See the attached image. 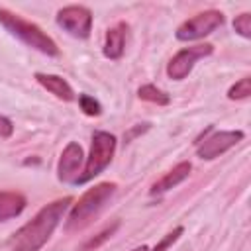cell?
I'll return each mask as SVG.
<instances>
[{"label":"cell","instance_id":"6da1fadb","mask_svg":"<svg viewBox=\"0 0 251 251\" xmlns=\"http://www.w3.org/2000/svg\"><path fill=\"white\" fill-rule=\"evenodd\" d=\"M71 198H61L55 200L47 206H43L33 220H29L25 226H22L8 241L10 251H39L49 237L53 235L55 227L59 226L61 218L65 216V212L71 206Z\"/></svg>","mask_w":251,"mask_h":251},{"label":"cell","instance_id":"7a4b0ae2","mask_svg":"<svg viewBox=\"0 0 251 251\" xmlns=\"http://www.w3.org/2000/svg\"><path fill=\"white\" fill-rule=\"evenodd\" d=\"M0 24L14 35L18 37L22 43H25L27 47L43 53V55H49V57H59V47L57 43L35 24L20 18L18 14L10 12V10H4L0 8Z\"/></svg>","mask_w":251,"mask_h":251},{"label":"cell","instance_id":"3957f363","mask_svg":"<svg viewBox=\"0 0 251 251\" xmlns=\"http://www.w3.org/2000/svg\"><path fill=\"white\" fill-rule=\"evenodd\" d=\"M116 192V184L114 182H100L96 186H92L90 190H86L76 204H73L69 218H67V229H78L84 224H88V220L112 198V194Z\"/></svg>","mask_w":251,"mask_h":251},{"label":"cell","instance_id":"277c9868","mask_svg":"<svg viewBox=\"0 0 251 251\" xmlns=\"http://www.w3.org/2000/svg\"><path fill=\"white\" fill-rule=\"evenodd\" d=\"M116 151V137L108 131H94L92 133V143H90V153L86 157L84 169L80 171V176L76 184H84L98 176L110 163Z\"/></svg>","mask_w":251,"mask_h":251},{"label":"cell","instance_id":"5b68a950","mask_svg":"<svg viewBox=\"0 0 251 251\" xmlns=\"http://www.w3.org/2000/svg\"><path fill=\"white\" fill-rule=\"evenodd\" d=\"M224 24V14L218 10H206L196 14L194 18L186 20L184 24H180L176 27V39L178 41H194V39H202L204 35L212 33L214 29H218Z\"/></svg>","mask_w":251,"mask_h":251},{"label":"cell","instance_id":"8992f818","mask_svg":"<svg viewBox=\"0 0 251 251\" xmlns=\"http://www.w3.org/2000/svg\"><path fill=\"white\" fill-rule=\"evenodd\" d=\"M57 25L73 37L86 39L92 31V12L86 6H65L57 12Z\"/></svg>","mask_w":251,"mask_h":251},{"label":"cell","instance_id":"52a82bcc","mask_svg":"<svg viewBox=\"0 0 251 251\" xmlns=\"http://www.w3.org/2000/svg\"><path fill=\"white\" fill-rule=\"evenodd\" d=\"M214 45L210 43H200V45H192V47H184L182 51H178L167 65V75L173 80H182L188 76V73L192 71L194 63L198 59H204L208 55H212Z\"/></svg>","mask_w":251,"mask_h":251},{"label":"cell","instance_id":"ba28073f","mask_svg":"<svg viewBox=\"0 0 251 251\" xmlns=\"http://www.w3.org/2000/svg\"><path fill=\"white\" fill-rule=\"evenodd\" d=\"M245 137L243 131L235 129V131H214L210 137H206L204 141H200L198 149H196V155L200 159H216L220 155H224L226 151H229L231 147H235L241 139Z\"/></svg>","mask_w":251,"mask_h":251},{"label":"cell","instance_id":"9c48e42d","mask_svg":"<svg viewBox=\"0 0 251 251\" xmlns=\"http://www.w3.org/2000/svg\"><path fill=\"white\" fill-rule=\"evenodd\" d=\"M82 147L76 143V141H71L63 153H61V159H59V165H57V176L59 180L63 182H71V184H76L78 176H80V167H82Z\"/></svg>","mask_w":251,"mask_h":251},{"label":"cell","instance_id":"30bf717a","mask_svg":"<svg viewBox=\"0 0 251 251\" xmlns=\"http://www.w3.org/2000/svg\"><path fill=\"white\" fill-rule=\"evenodd\" d=\"M126 37H127V25L120 22L118 25L110 27L106 31V41H104V55L112 61L120 59L126 49Z\"/></svg>","mask_w":251,"mask_h":251},{"label":"cell","instance_id":"8fae6325","mask_svg":"<svg viewBox=\"0 0 251 251\" xmlns=\"http://www.w3.org/2000/svg\"><path fill=\"white\" fill-rule=\"evenodd\" d=\"M35 80L45 90H49L51 94H55L59 100H65V102L75 100V90L71 88V84L63 76H59V75H47V73H35Z\"/></svg>","mask_w":251,"mask_h":251},{"label":"cell","instance_id":"7c38bea8","mask_svg":"<svg viewBox=\"0 0 251 251\" xmlns=\"http://www.w3.org/2000/svg\"><path fill=\"white\" fill-rule=\"evenodd\" d=\"M190 169H192V165L188 163V161H182V163H178L176 167H173L163 178H159L153 186H151V194H163V192H167V190H171V188H175L176 184H180L182 180H186L188 178V175H190Z\"/></svg>","mask_w":251,"mask_h":251},{"label":"cell","instance_id":"4fadbf2b","mask_svg":"<svg viewBox=\"0 0 251 251\" xmlns=\"http://www.w3.org/2000/svg\"><path fill=\"white\" fill-rule=\"evenodd\" d=\"M25 208V198L20 192L0 190V222H8L20 216Z\"/></svg>","mask_w":251,"mask_h":251},{"label":"cell","instance_id":"5bb4252c","mask_svg":"<svg viewBox=\"0 0 251 251\" xmlns=\"http://www.w3.org/2000/svg\"><path fill=\"white\" fill-rule=\"evenodd\" d=\"M137 96H139L141 100L153 102V104H157V106H167V104L171 102V96H169L167 92H163L161 88H157L155 84H143V86H139Z\"/></svg>","mask_w":251,"mask_h":251},{"label":"cell","instance_id":"9a60e30c","mask_svg":"<svg viewBox=\"0 0 251 251\" xmlns=\"http://www.w3.org/2000/svg\"><path fill=\"white\" fill-rule=\"evenodd\" d=\"M251 94V78L243 76L241 80H237L229 90H227V98L229 100H243Z\"/></svg>","mask_w":251,"mask_h":251},{"label":"cell","instance_id":"2e32d148","mask_svg":"<svg viewBox=\"0 0 251 251\" xmlns=\"http://www.w3.org/2000/svg\"><path fill=\"white\" fill-rule=\"evenodd\" d=\"M78 106H80V110H82L86 116H100V114H102L100 102H98L96 98L88 96V94H80V96H78Z\"/></svg>","mask_w":251,"mask_h":251},{"label":"cell","instance_id":"e0dca14e","mask_svg":"<svg viewBox=\"0 0 251 251\" xmlns=\"http://www.w3.org/2000/svg\"><path fill=\"white\" fill-rule=\"evenodd\" d=\"M233 29H235L241 37L249 39V37H251V14H249V12L239 14V16L233 20Z\"/></svg>","mask_w":251,"mask_h":251},{"label":"cell","instance_id":"ac0fdd59","mask_svg":"<svg viewBox=\"0 0 251 251\" xmlns=\"http://www.w3.org/2000/svg\"><path fill=\"white\" fill-rule=\"evenodd\" d=\"M118 226H120V224L116 222V224H112L110 227H106V229H104L102 233H98V237H94V239L86 241V243L82 245V249H80V251H92V249H96V247H98L100 243H104L106 239H110V237H112V233H114V231L118 229Z\"/></svg>","mask_w":251,"mask_h":251},{"label":"cell","instance_id":"d6986e66","mask_svg":"<svg viewBox=\"0 0 251 251\" xmlns=\"http://www.w3.org/2000/svg\"><path fill=\"white\" fill-rule=\"evenodd\" d=\"M182 231H184V227H182V226L175 227L173 231H169V233H167V235H165V237H163V239L153 247V251H167V249H169V247H171V245H173V243L182 235Z\"/></svg>","mask_w":251,"mask_h":251},{"label":"cell","instance_id":"ffe728a7","mask_svg":"<svg viewBox=\"0 0 251 251\" xmlns=\"http://www.w3.org/2000/svg\"><path fill=\"white\" fill-rule=\"evenodd\" d=\"M12 133H14V124L6 116H0V139H8Z\"/></svg>","mask_w":251,"mask_h":251},{"label":"cell","instance_id":"44dd1931","mask_svg":"<svg viewBox=\"0 0 251 251\" xmlns=\"http://www.w3.org/2000/svg\"><path fill=\"white\" fill-rule=\"evenodd\" d=\"M145 129H149V124H139V126H137V127H133V129H131V131H127V133H126V135H124V139H126V141H129V139H131V137H135V135H137V133H143V131H145Z\"/></svg>","mask_w":251,"mask_h":251},{"label":"cell","instance_id":"7402d4cb","mask_svg":"<svg viewBox=\"0 0 251 251\" xmlns=\"http://www.w3.org/2000/svg\"><path fill=\"white\" fill-rule=\"evenodd\" d=\"M131 251H149V247H147V245H141V247H135V249H131Z\"/></svg>","mask_w":251,"mask_h":251}]
</instances>
